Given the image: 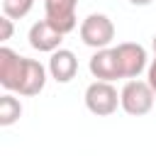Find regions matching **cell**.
Segmentation results:
<instances>
[{
  "mask_svg": "<svg viewBox=\"0 0 156 156\" xmlns=\"http://www.w3.org/2000/svg\"><path fill=\"white\" fill-rule=\"evenodd\" d=\"M76 7H78V0H44V17L58 32L68 34L78 27Z\"/></svg>",
  "mask_w": 156,
  "mask_h": 156,
  "instance_id": "cell-5",
  "label": "cell"
},
{
  "mask_svg": "<svg viewBox=\"0 0 156 156\" xmlns=\"http://www.w3.org/2000/svg\"><path fill=\"white\" fill-rule=\"evenodd\" d=\"M88 68H90V76L98 78V80H117V78H122L117 54H115V49H110V46L95 49V54H93L90 61H88Z\"/></svg>",
  "mask_w": 156,
  "mask_h": 156,
  "instance_id": "cell-7",
  "label": "cell"
},
{
  "mask_svg": "<svg viewBox=\"0 0 156 156\" xmlns=\"http://www.w3.org/2000/svg\"><path fill=\"white\" fill-rule=\"evenodd\" d=\"M154 100L156 93L151 88L149 80H139V78H129L124 83V88L119 90V107L132 115V117H144L154 110Z\"/></svg>",
  "mask_w": 156,
  "mask_h": 156,
  "instance_id": "cell-1",
  "label": "cell"
},
{
  "mask_svg": "<svg viewBox=\"0 0 156 156\" xmlns=\"http://www.w3.org/2000/svg\"><path fill=\"white\" fill-rule=\"evenodd\" d=\"M80 39L90 49H105L115 39V24L107 15L93 12L80 22Z\"/></svg>",
  "mask_w": 156,
  "mask_h": 156,
  "instance_id": "cell-3",
  "label": "cell"
},
{
  "mask_svg": "<svg viewBox=\"0 0 156 156\" xmlns=\"http://www.w3.org/2000/svg\"><path fill=\"white\" fill-rule=\"evenodd\" d=\"M46 68H49V76L56 83H71L78 73V58L71 49H56V51H51Z\"/></svg>",
  "mask_w": 156,
  "mask_h": 156,
  "instance_id": "cell-10",
  "label": "cell"
},
{
  "mask_svg": "<svg viewBox=\"0 0 156 156\" xmlns=\"http://www.w3.org/2000/svg\"><path fill=\"white\" fill-rule=\"evenodd\" d=\"M46 71L44 63H39L37 58H27L24 56V66H22V78H20V85H17V93L24 95V98H34L44 90L46 85Z\"/></svg>",
  "mask_w": 156,
  "mask_h": 156,
  "instance_id": "cell-9",
  "label": "cell"
},
{
  "mask_svg": "<svg viewBox=\"0 0 156 156\" xmlns=\"http://www.w3.org/2000/svg\"><path fill=\"white\" fill-rule=\"evenodd\" d=\"M12 32H15V27H12V17L2 15V17H0V41L12 39Z\"/></svg>",
  "mask_w": 156,
  "mask_h": 156,
  "instance_id": "cell-13",
  "label": "cell"
},
{
  "mask_svg": "<svg viewBox=\"0 0 156 156\" xmlns=\"http://www.w3.org/2000/svg\"><path fill=\"white\" fill-rule=\"evenodd\" d=\"M146 80L151 83V88H154V93H156V56L151 58V63H149V68H146Z\"/></svg>",
  "mask_w": 156,
  "mask_h": 156,
  "instance_id": "cell-14",
  "label": "cell"
},
{
  "mask_svg": "<svg viewBox=\"0 0 156 156\" xmlns=\"http://www.w3.org/2000/svg\"><path fill=\"white\" fill-rule=\"evenodd\" d=\"M34 0H2V15L12 17V20H22L32 12Z\"/></svg>",
  "mask_w": 156,
  "mask_h": 156,
  "instance_id": "cell-12",
  "label": "cell"
},
{
  "mask_svg": "<svg viewBox=\"0 0 156 156\" xmlns=\"http://www.w3.org/2000/svg\"><path fill=\"white\" fill-rule=\"evenodd\" d=\"M24 56L12 51L10 46H0V85L10 93H17L20 78H22Z\"/></svg>",
  "mask_w": 156,
  "mask_h": 156,
  "instance_id": "cell-8",
  "label": "cell"
},
{
  "mask_svg": "<svg viewBox=\"0 0 156 156\" xmlns=\"http://www.w3.org/2000/svg\"><path fill=\"white\" fill-rule=\"evenodd\" d=\"M151 46H154V56H156V34L151 37Z\"/></svg>",
  "mask_w": 156,
  "mask_h": 156,
  "instance_id": "cell-16",
  "label": "cell"
},
{
  "mask_svg": "<svg viewBox=\"0 0 156 156\" xmlns=\"http://www.w3.org/2000/svg\"><path fill=\"white\" fill-rule=\"evenodd\" d=\"M132 5H136V7H146V5H151L154 0H129Z\"/></svg>",
  "mask_w": 156,
  "mask_h": 156,
  "instance_id": "cell-15",
  "label": "cell"
},
{
  "mask_svg": "<svg viewBox=\"0 0 156 156\" xmlns=\"http://www.w3.org/2000/svg\"><path fill=\"white\" fill-rule=\"evenodd\" d=\"M22 117V102L7 90L0 98V127H12Z\"/></svg>",
  "mask_w": 156,
  "mask_h": 156,
  "instance_id": "cell-11",
  "label": "cell"
},
{
  "mask_svg": "<svg viewBox=\"0 0 156 156\" xmlns=\"http://www.w3.org/2000/svg\"><path fill=\"white\" fill-rule=\"evenodd\" d=\"M117 61H119V71L122 78H139L146 68H149V56L146 49L136 41H122L115 46Z\"/></svg>",
  "mask_w": 156,
  "mask_h": 156,
  "instance_id": "cell-4",
  "label": "cell"
},
{
  "mask_svg": "<svg viewBox=\"0 0 156 156\" xmlns=\"http://www.w3.org/2000/svg\"><path fill=\"white\" fill-rule=\"evenodd\" d=\"M85 107L98 117H110L119 107V93L112 80H93L85 88Z\"/></svg>",
  "mask_w": 156,
  "mask_h": 156,
  "instance_id": "cell-2",
  "label": "cell"
},
{
  "mask_svg": "<svg viewBox=\"0 0 156 156\" xmlns=\"http://www.w3.org/2000/svg\"><path fill=\"white\" fill-rule=\"evenodd\" d=\"M63 32H58L46 17L44 20H39V22H34L32 27H29V34H27V39H29V46L34 49V51H41V54H51V51H56V49H61V41H63Z\"/></svg>",
  "mask_w": 156,
  "mask_h": 156,
  "instance_id": "cell-6",
  "label": "cell"
}]
</instances>
